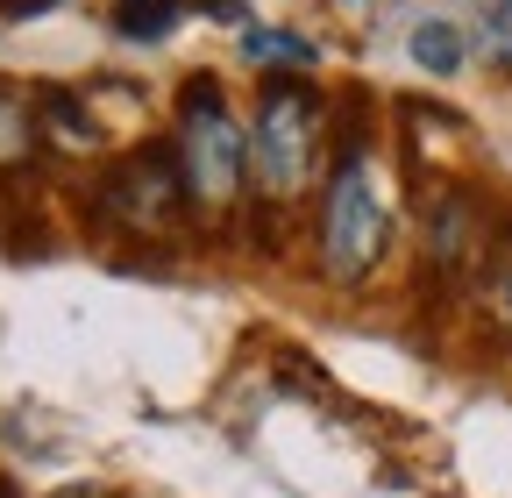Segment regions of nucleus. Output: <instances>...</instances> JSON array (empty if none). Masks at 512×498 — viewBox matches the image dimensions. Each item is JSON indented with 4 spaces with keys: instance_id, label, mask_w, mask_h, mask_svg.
I'll return each instance as SVG.
<instances>
[{
    "instance_id": "obj_1",
    "label": "nucleus",
    "mask_w": 512,
    "mask_h": 498,
    "mask_svg": "<svg viewBox=\"0 0 512 498\" xmlns=\"http://www.w3.org/2000/svg\"><path fill=\"white\" fill-rule=\"evenodd\" d=\"M313 129H320V100L299 79H271L264 100H256V129H249V164L271 200H292L313 178Z\"/></svg>"
},
{
    "instance_id": "obj_2",
    "label": "nucleus",
    "mask_w": 512,
    "mask_h": 498,
    "mask_svg": "<svg viewBox=\"0 0 512 498\" xmlns=\"http://www.w3.org/2000/svg\"><path fill=\"white\" fill-rule=\"evenodd\" d=\"M178 107H185V193L207 200V207H228V200L242 193L249 143H242V129H235L228 107H221V86H214L207 72L185 79Z\"/></svg>"
},
{
    "instance_id": "obj_3",
    "label": "nucleus",
    "mask_w": 512,
    "mask_h": 498,
    "mask_svg": "<svg viewBox=\"0 0 512 498\" xmlns=\"http://www.w3.org/2000/svg\"><path fill=\"white\" fill-rule=\"evenodd\" d=\"M384 242H392V221H384L363 164H335V185H328V200H320V264L342 285H363L384 257Z\"/></svg>"
},
{
    "instance_id": "obj_4",
    "label": "nucleus",
    "mask_w": 512,
    "mask_h": 498,
    "mask_svg": "<svg viewBox=\"0 0 512 498\" xmlns=\"http://www.w3.org/2000/svg\"><path fill=\"white\" fill-rule=\"evenodd\" d=\"M185 164L164 150V143H143V150H128L114 171H107V193H100V207L121 221V228H143V235H157V228H171L178 214H185Z\"/></svg>"
},
{
    "instance_id": "obj_5",
    "label": "nucleus",
    "mask_w": 512,
    "mask_h": 498,
    "mask_svg": "<svg viewBox=\"0 0 512 498\" xmlns=\"http://www.w3.org/2000/svg\"><path fill=\"white\" fill-rule=\"evenodd\" d=\"M477 235H484V228H477V200H470V193H448V200L434 207V235H427V242H434L441 264H463L470 249H477Z\"/></svg>"
},
{
    "instance_id": "obj_6",
    "label": "nucleus",
    "mask_w": 512,
    "mask_h": 498,
    "mask_svg": "<svg viewBox=\"0 0 512 498\" xmlns=\"http://www.w3.org/2000/svg\"><path fill=\"white\" fill-rule=\"evenodd\" d=\"M463 22H448V15H427L420 29H413V65L420 72H434V79H448V72H463Z\"/></svg>"
},
{
    "instance_id": "obj_7",
    "label": "nucleus",
    "mask_w": 512,
    "mask_h": 498,
    "mask_svg": "<svg viewBox=\"0 0 512 498\" xmlns=\"http://www.w3.org/2000/svg\"><path fill=\"white\" fill-rule=\"evenodd\" d=\"M185 8H192V0H121V8H114V29L136 36V43H157V36L178 29Z\"/></svg>"
},
{
    "instance_id": "obj_8",
    "label": "nucleus",
    "mask_w": 512,
    "mask_h": 498,
    "mask_svg": "<svg viewBox=\"0 0 512 498\" xmlns=\"http://www.w3.org/2000/svg\"><path fill=\"white\" fill-rule=\"evenodd\" d=\"M242 50L256 65H271V72H306L313 65V43L292 36V29H242Z\"/></svg>"
},
{
    "instance_id": "obj_9",
    "label": "nucleus",
    "mask_w": 512,
    "mask_h": 498,
    "mask_svg": "<svg viewBox=\"0 0 512 498\" xmlns=\"http://www.w3.org/2000/svg\"><path fill=\"white\" fill-rule=\"evenodd\" d=\"M29 143H36V114H29L8 86H0V164H22Z\"/></svg>"
},
{
    "instance_id": "obj_10",
    "label": "nucleus",
    "mask_w": 512,
    "mask_h": 498,
    "mask_svg": "<svg viewBox=\"0 0 512 498\" xmlns=\"http://www.w3.org/2000/svg\"><path fill=\"white\" fill-rule=\"evenodd\" d=\"M43 121H50L64 143H79V150H86V143H100V121H86V107H79L72 93H57V86L43 93Z\"/></svg>"
},
{
    "instance_id": "obj_11",
    "label": "nucleus",
    "mask_w": 512,
    "mask_h": 498,
    "mask_svg": "<svg viewBox=\"0 0 512 498\" xmlns=\"http://www.w3.org/2000/svg\"><path fill=\"white\" fill-rule=\"evenodd\" d=\"M484 50L512 72V0H484Z\"/></svg>"
},
{
    "instance_id": "obj_12",
    "label": "nucleus",
    "mask_w": 512,
    "mask_h": 498,
    "mask_svg": "<svg viewBox=\"0 0 512 498\" xmlns=\"http://www.w3.org/2000/svg\"><path fill=\"white\" fill-rule=\"evenodd\" d=\"M43 8H57V0H0V15H8V22H22V15H43Z\"/></svg>"
}]
</instances>
